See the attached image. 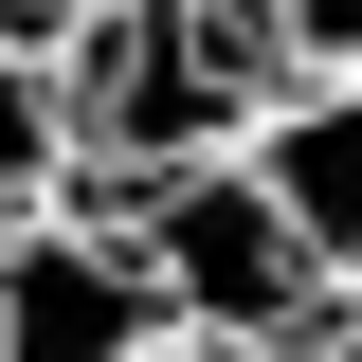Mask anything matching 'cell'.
<instances>
[{"instance_id":"obj_7","label":"cell","mask_w":362,"mask_h":362,"mask_svg":"<svg viewBox=\"0 0 362 362\" xmlns=\"http://www.w3.org/2000/svg\"><path fill=\"white\" fill-rule=\"evenodd\" d=\"M145 362H362V326H290V344H235V326H163Z\"/></svg>"},{"instance_id":"obj_8","label":"cell","mask_w":362,"mask_h":362,"mask_svg":"<svg viewBox=\"0 0 362 362\" xmlns=\"http://www.w3.org/2000/svg\"><path fill=\"white\" fill-rule=\"evenodd\" d=\"M344 326H362V290H344Z\"/></svg>"},{"instance_id":"obj_3","label":"cell","mask_w":362,"mask_h":362,"mask_svg":"<svg viewBox=\"0 0 362 362\" xmlns=\"http://www.w3.org/2000/svg\"><path fill=\"white\" fill-rule=\"evenodd\" d=\"M163 344V290H145L127 218L54 181L37 218H0V362H145Z\"/></svg>"},{"instance_id":"obj_6","label":"cell","mask_w":362,"mask_h":362,"mask_svg":"<svg viewBox=\"0 0 362 362\" xmlns=\"http://www.w3.org/2000/svg\"><path fill=\"white\" fill-rule=\"evenodd\" d=\"M290 73H362V0H254Z\"/></svg>"},{"instance_id":"obj_5","label":"cell","mask_w":362,"mask_h":362,"mask_svg":"<svg viewBox=\"0 0 362 362\" xmlns=\"http://www.w3.org/2000/svg\"><path fill=\"white\" fill-rule=\"evenodd\" d=\"M54 181H73V127H54V73L0 37V218H37Z\"/></svg>"},{"instance_id":"obj_4","label":"cell","mask_w":362,"mask_h":362,"mask_svg":"<svg viewBox=\"0 0 362 362\" xmlns=\"http://www.w3.org/2000/svg\"><path fill=\"white\" fill-rule=\"evenodd\" d=\"M235 163L272 181V218L308 235L326 290H362V73H272L254 127H235Z\"/></svg>"},{"instance_id":"obj_1","label":"cell","mask_w":362,"mask_h":362,"mask_svg":"<svg viewBox=\"0 0 362 362\" xmlns=\"http://www.w3.org/2000/svg\"><path fill=\"white\" fill-rule=\"evenodd\" d=\"M37 73H54L73 163L127 181V163H181V145H235L290 54H272L254 0H73V18L37 37Z\"/></svg>"},{"instance_id":"obj_2","label":"cell","mask_w":362,"mask_h":362,"mask_svg":"<svg viewBox=\"0 0 362 362\" xmlns=\"http://www.w3.org/2000/svg\"><path fill=\"white\" fill-rule=\"evenodd\" d=\"M109 218H127L145 290H163V326H235V344H290V326H344V290L308 272V235L272 218V181L235 163V145H181V163H73Z\"/></svg>"}]
</instances>
